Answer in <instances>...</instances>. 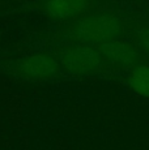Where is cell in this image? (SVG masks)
<instances>
[{
    "instance_id": "7",
    "label": "cell",
    "mask_w": 149,
    "mask_h": 150,
    "mask_svg": "<svg viewBox=\"0 0 149 150\" xmlns=\"http://www.w3.org/2000/svg\"><path fill=\"white\" fill-rule=\"evenodd\" d=\"M135 45L140 52L149 56V25L141 26L135 33Z\"/></svg>"
},
{
    "instance_id": "1",
    "label": "cell",
    "mask_w": 149,
    "mask_h": 150,
    "mask_svg": "<svg viewBox=\"0 0 149 150\" xmlns=\"http://www.w3.org/2000/svg\"><path fill=\"white\" fill-rule=\"evenodd\" d=\"M72 31L79 43L99 47L104 43L120 39L124 33V22L113 12H96L77 20Z\"/></svg>"
},
{
    "instance_id": "5",
    "label": "cell",
    "mask_w": 149,
    "mask_h": 150,
    "mask_svg": "<svg viewBox=\"0 0 149 150\" xmlns=\"http://www.w3.org/2000/svg\"><path fill=\"white\" fill-rule=\"evenodd\" d=\"M89 5V0H46L47 14L56 20H68L80 16Z\"/></svg>"
},
{
    "instance_id": "3",
    "label": "cell",
    "mask_w": 149,
    "mask_h": 150,
    "mask_svg": "<svg viewBox=\"0 0 149 150\" xmlns=\"http://www.w3.org/2000/svg\"><path fill=\"white\" fill-rule=\"evenodd\" d=\"M16 72L22 80L31 82H45L56 79L60 68L59 59L46 52H35L17 62Z\"/></svg>"
},
{
    "instance_id": "6",
    "label": "cell",
    "mask_w": 149,
    "mask_h": 150,
    "mask_svg": "<svg viewBox=\"0 0 149 150\" xmlns=\"http://www.w3.org/2000/svg\"><path fill=\"white\" fill-rule=\"evenodd\" d=\"M128 88L136 96L149 98V64H139L130 71L127 76Z\"/></svg>"
},
{
    "instance_id": "2",
    "label": "cell",
    "mask_w": 149,
    "mask_h": 150,
    "mask_svg": "<svg viewBox=\"0 0 149 150\" xmlns=\"http://www.w3.org/2000/svg\"><path fill=\"white\" fill-rule=\"evenodd\" d=\"M60 68L73 77H92L99 74L106 64L98 47L76 43L65 47L59 55Z\"/></svg>"
},
{
    "instance_id": "4",
    "label": "cell",
    "mask_w": 149,
    "mask_h": 150,
    "mask_svg": "<svg viewBox=\"0 0 149 150\" xmlns=\"http://www.w3.org/2000/svg\"><path fill=\"white\" fill-rule=\"evenodd\" d=\"M99 52L104 56L106 64L116 69H132L141 64L143 54L132 42L123 39H115L104 43L98 47Z\"/></svg>"
}]
</instances>
